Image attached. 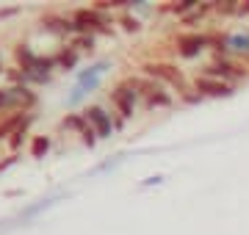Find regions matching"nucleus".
Instances as JSON below:
<instances>
[{"mask_svg": "<svg viewBox=\"0 0 249 235\" xmlns=\"http://www.w3.org/2000/svg\"><path fill=\"white\" fill-rule=\"evenodd\" d=\"M25 122H28V114H25V111H22V114H11L9 119H3V122H0V138H6V136L11 133V130L22 133Z\"/></svg>", "mask_w": 249, "mask_h": 235, "instance_id": "obj_1", "label": "nucleus"}, {"mask_svg": "<svg viewBox=\"0 0 249 235\" xmlns=\"http://www.w3.org/2000/svg\"><path fill=\"white\" fill-rule=\"evenodd\" d=\"M127 94H133V91H124L122 86H119V89L114 91V97H111V100H114V105L122 111V117H130V114H133V105H130Z\"/></svg>", "mask_w": 249, "mask_h": 235, "instance_id": "obj_3", "label": "nucleus"}, {"mask_svg": "<svg viewBox=\"0 0 249 235\" xmlns=\"http://www.w3.org/2000/svg\"><path fill=\"white\" fill-rule=\"evenodd\" d=\"M147 72H150V75H160V78H166V81L175 83V86H183L180 72L175 69V67H169V64H150V67H147Z\"/></svg>", "mask_w": 249, "mask_h": 235, "instance_id": "obj_2", "label": "nucleus"}, {"mask_svg": "<svg viewBox=\"0 0 249 235\" xmlns=\"http://www.w3.org/2000/svg\"><path fill=\"white\" fill-rule=\"evenodd\" d=\"M169 102H172V97H169V94H163L158 86L147 94V105H169Z\"/></svg>", "mask_w": 249, "mask_h": 235, "instance_id": "obj_6", "label": "nucleus"}, {"mask_svg": "<svg viewBox=\"0 0 249 235\" xmlns=\"http://www.w3.org/2000/svg\"><path fill=\"white\" fill-rule=\"evenodd\" d=\"M180 45H183V53H194L196 47L202 45V39L199 36H183L180 39Z\"/></svg>", "mask_w": 249, "mask_h": 235, "instance_id": "obj_7", "label": "nucleus"}, {"mask_svg": "<svg viewBox=\"0 0 249 235\" xmlns=\"http://www.w3.org/2000/svg\"><path fill=\"white\" fill-rule=\"evenodd\" d=\"M196 89H202V91H211V94H227V86L219 81H208V78H202V81H196Z\"/></svg>", "mask_w": 249, "mask_h": 235, "instance_id": "obj_5", "label": "nucleus"}, {"mask_svg": "<svg viewBox=\"0 0 249 235\" xmlns=\"http://www.w3.org/2000/svg\"><path fill=\"white\" fill-rule=\"evenodd\" d=\"M86 119H91V122L97 125V130L103 133V136H108V133H111V125H108L106 114H103L100 108H91V111H86Z\"/></svg>", "mask_w": 249, "mask_h": 235, "instance_id": "obj_4", "label": "nucleus"}, {"mask_svg": "<svg viewBox=\"0 0 249 235\" xmlns=\"http://www.w3.org/2000/svg\"><path fill=\"white\" fill-rule=\"evenodd\" d=\"M42 150H47V138H36V144H34V152H42Z\"/></svg>", "mask_w": 249, "mask_h": 235, "instance_id": "obj_8", "label": "nucleus"}, {"mask_svg": "<svg viewBox=\"0 0 249 235\" xmlns=\"http://www.w3.org/2000/svg\"><path fill=\"white\" fill-rule=\"evenodd\" d=\"M3 100H6V94H0V102H3Z\"/></svg>", "mask_w": 249, "mask_h": 235, "instance_id": "obj_9", "label": "nucleus"}]
</instances>
